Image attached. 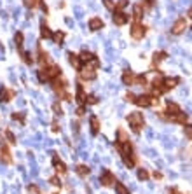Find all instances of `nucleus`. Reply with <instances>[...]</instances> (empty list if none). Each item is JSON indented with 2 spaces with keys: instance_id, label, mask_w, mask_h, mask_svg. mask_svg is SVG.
<instances>
[{
  "instance_id": "nucleus-1",
  "label": "nucleus",
  "mask_w": 192,
  "mask_h": 194,
  "mask_svg": "<svg viewBox=\"0 0 192 194\" xmlns=\"http://www.w3.org/2000/svg\"><path fill=\"white\" fill-rule=\"evenodd\" d=\"M128 123L131 124L133 131L138 133V131L143 128V116H142L140 112H131V114L128 116Z\"/></svg>"
},
{
  "instance_id": "nucleus-2",
  "label": "nucleus",
  "mask_w": 192,
  "mask_h": 194,
  "mask_svg": "<svg viewBox=\"0 0 192 194\" xmlns=\"http://www.w3.org/2000/svg\"><path fill=\"white\" fill-rule=\"evenodd\" d=\"M131 37L135 39V40H142L143 37H145V33H147V28L143 26V25H140V23H135L133 26H131Z\"/></svg>"
},
{
  "instance_id": "nucleus-3",
  "label": "nucleus",
  "mask_w": 192,
  "mask_h": 194,
  "mask_svg": "<svg viewBox=\"0 0 192 194\" xmlns=\"http://www.w3.org/2000/svg\"><path fill=\"white\" fill-rule=\"evenodd\" d=\"M100 182H101V186H105V187L114 186V182H115L114 173H112L110 170H103V172H101V177H100Z\"/></svg>"
},
{
  "instance_id": "nucleus-4",
  "label": "nucleus",
  "mask_w": 192,
  "mask_h": 194,
  "mask_svg": "<svg viewBox=\"0 0 192 194\" xmlns=\"http://www.w3.org/2000/svg\"><path fill=\"white\" fill-rule=\"evenodd\" d=\"M44 74H45L47 81H49V79H58V77L61 75V68L56 67V65H51V67H47V68L44 70Z\"/></svg>"
},
{
  "instance_id": "nucleus-5",
  "label": "nucleus",
  "mask_w": 192,
  "mask_h": 194,
  "mask_svg": "<svg viewBox=\"0 0 192 194\" xmlns=\"http://www.w3.org/2000/svg\"><path fill=\"white\" fill-rule=\"evenodd\" d=\"M152 98H154V96H150V95H142V96H136V98H135V103H136L138 107H150V105H152Z\"/></svg>"
},
{
  "instance_id": "nucleus-6",
  "label": "nucleus",
  "mask_w": 192,
  "mask_h": 194,
  "mask_svg": "<svg viewBox=\"0 0 192 194\" xmlns=\"http://www.w3.org/2000/svg\"><path fill=\"white\" fill-rule=\"evenodd\" d=\"M16 96V93L12 89H7V88H0V103H5V102H10L12 98Z\"/></svg>"
},
{
  "instance_id": "nucleus-7",
  "label": "nucleus",
  "mask_w": 192,
  "mask_h": 194,
  "mask_svg": "<svg viewBox=\"0 0 192 194\" xmlns=\"http://www.w3.org/2000/svg\"><path fill=\"white\" fill-rule=\"evenodd\" d=\"M129 21V18H128V14H124L122 11H117L115 14H114V23L117 25V26H122V25H126Z\"/></svg>"
},
{
  "instance_id": "nucleus-8",
  "label": "nucleus",
  "mask_w": 192,
  "mask_h": 194,
  "mask_svg": "<svg viewBox=\"0 0 192 194\" xmlns=\"http://www.w3.org/2000/svg\"><path fill=\"white\" fill-rule=\"evenodd\" d=\"M185 28H187V21L182 18V19H178L175 25H173V28H171V32L175 33V35H180V33H184L185 32Z\"/></svg>"
},
{
  "instance_id": "nucleus-9",
  "label": "nucleus",
  "mask_w": 192,
  "mask_h": 194,
  "mask_svg": "<svg viewBox=\"0 0 192 194\" xmlns=\"http://www.w3.org/2000/svg\"><path fill=\"white\" fill-rule=\"evenodd\" d=\"M177 84H178V79H177V77H166V79H163V88H164V91L173 89Z\"/></svg>"
},
{
  "instance_id": "nucleus-10",
  "label": "nucleus",
  "mask_w": 192,
  "mask_h": 194,
  "mask_svg": "<svg viewBox=\"0 0 192 194\" xmlns=\"http://www.w3.org/2000/svg\"><path fill=\"white\" fill-rule=\"evenodd\" d=\"M52 165L56 166V172H58V173H61V175L66 173V166H65V163L59 161V158H58L56 154H52Z\"/></svg>"
},
{
  "instance_id": "nucleus-11",
  "label": "nucleus",
  "mask_w": 192,
  "mask_h": 194,
  "mask_svg": "<svg viewBox=\"0 0 192 194\" xmlns=\"http://www.w3.org/2000/svg\"><path fill=\"white\" fill-rule=\"evenodd\" d=\"M89 28H91L93 32H98V30L103 28V21H101L100 18H91V19H89Z\"/></svg>"
},
{
  "instance_id": "nucleus-12",
  "label": "nucleus",
  "mask_w": 192,
  "mask_h": 194,
  "mask_svg": "<svg viewBox=\"0 0 192 194\" xmlns=\"http://www.w3.org/2000/svg\"><path fill=\"white\" fill-rule=\"evenodd\" d=\"M122 82H124L126 86H131V84L135 82V74L129 72V70H126V72L122 74Z\"/></svg>"
},
{
  "instance_id": "nucleus-13",
  "label": "nucleus",
  "mask_w": 192,
  "mask_h": 194,
  "mask_svg": "<svg viewBox=\"0 0 192 194\" xmlns=\"http://www.w3.org/2000/svg\"><path fill=\"white\" fill-rule=\"evenodd\" d=\"M168 112L171 114V116H170V119H171L173 116L180 114V112H182V109H180V105H177V103H173V102H168Z\"/></svg>"
},
{
  "instance_id": "nucleus-14",
  "label": "nucleus",
  "mask_w": 192,
  "mask_h": 194,
  "mask_svg": "<svg viewBox=\"0 0 192 194\" xmlns=\"http://www.w3.org/2000/svg\"><path fill=\"white\" fill-rule=\"evenodd\" d=\"M68 61H70V65H72L73 68L80 70V60H79V56H75L73 53H68Z\"/></svg>"
},
{
  "instance_id": "nucleus-15",
  "label": "nucleus",
  "mask_w": 192,
  "mask_h": 194,
  "mask_svg": "<svg viewBox=\"0 0 192 194\" xmlns=\"http://www.w3.org/2000/svg\"><path fill=\"white\" fill-rule=\"evenodd\" d=\"M86 96H87V95L84 93V88L79 84V86H77V102H79L80 105H82V103H86Z\"/></svg>"
},
{
  "instance_id": "nucleus-16",
  "label": "nucleus",
  "mask_w": 192,
  "mask_h": 194,
  "mask_svg": "<svg viewBox=\"0 0 192 194\" xmlns=\"http://www.w3.org/2000/svg\"><path fill=\"white\" fill-rule=\"evenodd\" d=\"M98 131H100V121H98L96 116H93V117H91V133H93V135H98Z\"/></svg>"
},
{
  "instance_id": "nucleus-17",
  "label": "nucleus",
  "mask_w": 192,
  "mask_h": 194,
  "mask_svg": "<svg viewBox=\"0 0 192 194\" xmlns=\"http://www.w3.org/2000/svg\"><path fill=\"white\" fill-rule=\"evenodd\" d=\"M40 35H42V39H51L52 37V32L49 30V26L45 23H42V26H40Z\"/></svg>"
},
{
  "instance_id": "nucleus-18",
  "label": "nucleus",
  "mask_w": 192,
  "mask_h": 194,
  "mask_svg": "<svg viewBox=\"0 0 192 194\" xmlns=\"http://www.w3.org/2000/svg\"><path fill=\"white\" fill-rule=\"evenodd\" d=\"M142 16H143V7L142 5H135L133 7V18H135V21L142 19Z\"/></svg>"
},
{
  "instance_id": "nucleus-19",
  "label": "nucleus",
  "mask_w": 192,
  "mask_h": 194,
  "mask_svg": "<svg viewBox=\"0 0 192 194\" xmlns=\"http://www.w3.org/2000/svg\"><path fill=\"white\" fill-rule=\"evenodd\" d=\"M0 154H2V161L3 163H12V158H10V154H9V149L7 147H2V151H0Z\"/></svg>"
},
{
  "instance_id": "nucleus-20",
  "label": "nucleus",
  "mask_w": 192,
  "mask_h": 194,
  "mask_svg": "<svg viewBox=\"0 0 192 194\" xmlns=\"http://www.w3.org/2000/svg\"><path fill=\"white\" fill-rule=\"evenodd\" d=\"M114 186H115V193L117 194H129V189H128L124 184H121V182H114Z\"/></svg>"
},
{
  "instance_id": "nucleus-21",
  "label": "nucleus",
  "mask_w": 192,
  "mask_h": 194,
  "mask_svg": "<svg viewBox=\"0 0 192 194\" xmlns=\"http://www.w3.org/2000/svg\"><path fill=\"white\" fill-rule=\"evenodd\" d=\"M93 58H94V54H93V53H87V51H82V53H80V56H79V60H80V61H84V63L91 61Z\"/></svg>"
},
{
  "instance_id": "nucleus-22",
  "label": "nucleus",
  "mask_w": 192,
  "mask_h": 194,
  "mask_svg": "<svg viewBox=\"0 0 192 194\" xmlns=\"http://www.w3.org/2000/svg\"><path fill=\"white\" fill-rule=\"evenodd\" d=\"M164 58H166V53L159 51V53H156V54H154V60H152V63H154V65H157V63H161Z\"/></svg>"
},
{
  "instance_id": "nucleus-23",
  "label": "nucleus",
  "mask_w": 192,
  "mask_h": 194,
  "mask_svg": "<svg viewBox=\"0 0 192 194\" xmlns=\"http://www.w3.org/2000/svg\"><path fill=\"white\" fill-rule=\"evenodd\" d=\"M47 60H49L47 53H44L42 49H38V63H40V65H45V63H47Z\"/></svg>"
},
{
  "instance_id": "nucleus-24",
  "label": "nucleus",
  "mask_w": 192,
  "mask_h": 194,
  "mask_svg": "<svg viewBox=\"0 0 192 194\" xmlns=\"http://www.w3.org/2000/svg\"><path fill=\"white\" fill-rule=\"evenodd\" d=\"M117 142H119V144L128 142V135H126V131H124V130H119V131H117Z\"/></svg>"
},
{
  "instance_id": "nucleus-25",
  "label": "nucleus",
  "mask_w": 192,
  "mask_h": 194,
  "mask_svg": "<svg viewBox=\"0 0 192 194\" xmlns=\"http://www.w3.org/2000/svg\"><path fill=\"white\" fill-rule=\"evenodd\" d=\"M77 173H79L80 177H87V175H89V168L84 166V165H79V166H77Z\"/></svg>"
},
{
  "instance_id": "nucleus-26",
  "label": "nucleus",
  "mask_w": 192,
  "mask_h": 194,
  "mask_svg": "<svg viewBox=\"0 0 192 194\" xmlns=\"http://www.w3.org/2000/svg\"><path fill=\"white\" fill-rule=\"evenodd\" d=\"M52 39H54L56 44H61V42L65 40V33H63V32H56V33H52Z\"/></svg>"
},
{
  "instance_id": "nucleus-27",
  "label": "nucleus",
  "mask_w": 192,
  "mask_h": 194,
  "mask_svg": "<svg viewBox=\"0 0 192 194\" xmlns=\"http://www.w3.org/2000/svg\"><path fill=\"white\" fill-rule=\"evenodd\" d=\"M14 42H16L17 49H21V44H23V33H21V32H17V33L14 35Z\"/></svg>"
},
{
  "instance_id": "nucleus-28",
  "label": "nucleus",
  "mask_w": 192,
  "mask_h": 194,
  "mask_svg": "<svg viewBox=\"0 0 192 194\" xmlns=\"http://www.w3.org/2000/svg\"><path fill=\"white\" fill-rule=\"evenodd\" d=\"M12 119H14V121H19V123H24V112H14V114H12Z\"/></svg>"
},
{
  "instance_id": "nucleus-29",
  "label": "nucleus",
  "mask_w": 192,
  "mask_h": 194,
  "mask_svg": "<svg viewBox=\"0 0 192 194\" xmlns=\"http://www.w3.org/2000/svg\"><path fill=\"white\" fill-rule=\"evenodd\" d=\"M122 161H124V165H126L128 168H133V165H135V159L129 158V156H122Z\"/></svg>"
},
{
  "instance_id": "nucleus-30",
  "label": "nucleus",
  "mask_w": 192,
  "mask_h": 194,
  "mask_svg": "<svg viewBox=\"0 0 192 194\" xmlns=\"http://www.w3.org/2000/svg\"><path fill=\"white\" fill-rule=\"evenodd\" d=\"M128 4H129L128 0H119V2H117V5H115V9H117V11H122V9H126V7H128Z\"/></svg>"
},
{
  "instance_id": "nucleus-31",
  "label": "nucleus",
  "mask_w": 192,
  "mask_h": 194,
  "mask_svg": "<svg viewBox=\"0 0 192 194\" xmlns=\"http://www.w3.org/2000/svg\"><path fill=\"white\" fill-rule=\"evenodd\" d=\"M138 179H140V180H147V179H149V172L143 170V168L138 170Z\"/></svg>"
},
{
  "instance_id": "nucleus-32",
  "label": "nucleus",
  "mask_w": 192,
  "mask_h": 194,
  "mask_svg": "<svg viewBox=\"0 0 192 194\" xmlns=\"http://www.w3.org/2000/svg\"><path fill=\"white\" fill-rule=\"evenodd\" d=\"M86 103H89V105H94V103H98V98H96L94 95H89V96H86Z\"/></svg>"
},
{
  "instance_id": "nucleus-33",
  "label": "nucleus",
  "mask_w": 192,
  "mask_h": 194,
  "mask_svg": "<svg viewBox=\"0 0 192 194\" xmlns=\"http://www.w3.org/2000/svg\"><path fill=\"white\" fill-rule=\"evenodd\" d=\"M5 138H7L10 144H16V137H14V133H12V131H9V130L5 131Z\"/></svg>"
},
{
  "instance_id": "nucleus-34",
  "label": "nucleus",
  "mask_w": 192,
  "mask_h": 194,
  "mask_svg": "<svg viewBox=\"0 0 192 194\" xmlns=\"http://www.w3.org/2000/svg\"><path fill=\"white\" fill-rule=\"evenodd\" d=\"M103 5H105L108 11H114V9H115V4H114V0H103Z\"/></svg>"
},
{
  "instance_id": "nucleus-35",
  "label": "nucleus",
  "mask_w": 192,
  "mask_h": 194,
  "mask_svg": "<svg viewBox=\"0 0 192 194\" xmlns=\"http://www.w3.org/2000/svg\"><path fill=\"white\" fill-rule=\"evenodd\" d=\"M135 81H136L138 84H142V86L147 84V77H145V75H138V77H135Z\"/></svg>"
},
{
  "instance_id": "nucleus-36",
  "label": "nucleus",
  "mask_w": 192,
  "mask_h": 194,
  "mask_svg": "<svg viewBox=\"0 0 192 194\" xmlns=\"http://www.w3.org/2000/svg\"><path fill=\"white\" fill-rule=\"evenodd\" d=\"M52 110L56 112V116H63V109L59 107V103H54V105H52Z\"/></svg>"
},
{
  "instance_id": "nucleus-37",
  "label": "nucleus",
  "mask_w": 192,
  "mask_h": 194,
  "mask_svg": "<svg viewBox=\"0 0 192 194\" xmlns=\"http://www.w3.org/2000/svg\"><path fill=\"white\" fill-rule=\"evenodd\" d=\"M37 75H38V81H40V82H45V81H47V77H45V74H44V70H38V72H37Z\"/></svg>"
},
{
  "instance_id": "nucleus-38",
  "label": "nucleus",
  "mask_w": 192,
  "mask_h": 194,
  "mask_svg": "<svg viewBox=\"0 0 192 194\" xmlns=\"http://www.w3.org/2000/svg\"><path fill=\"white\" fill-rule=\"evenodd\" d=\"M23 58H24V61H26V63H33V58H31V54H30V53H23Z\"/></svg>"
},
{
  "instance_id": "nucleus-39",
  "label": "nucleus",
  "mask_w": 192,
  "mask_h": 194,
  "mask_svg": "<svg viewBox=\"0 0 192 194\" xmlns=\"http://www.w3.org/2000/svg\"><path fill=\"white\" fill-rule=\"evenodd\" d=\"M51 184H52V186H56V187H59V186H61V182H59V179H58V177H52V179H51Z\"/></svg>"
},
{
  "instance_id": "nucleus-40",
  "label": "nucleus",
  "mask_w": 192,
  "mask_h": 194,
  "mask_svg": "<svg viewBox=\"0 0 192 194\" xmlns=\"http://www.w3.org/2000/svg\"><path fill=\"white\" fill-rule=\"evenodd\" d=\"M135 98H136V96H135L133 93H128V95H126V100H128V102H131V103H135Z\"/></svg>"
},
{
  "instance_id": "nucleus-41",
  "label": "nucleus",
  "mask_w": 192,
  "mask_h": 194,
  "mask_svg": "<svg viewBox=\"0 0 192 194\" xmlns=\"http://www.w3.org/2000/svg\"><path fill=\"white\" fill-rule=\"evenodd\" d=\"M28 191H30L31 194H38V187H37V186H30Z\"/></svg>"
},
{
  "instance_id": "nucleus-42",
  "label": "nucleus",
  "mask_w": 192,
  "mask_h": 194,
  "mask_svg": "<svg viewBox=\"0 0 192 194\" xmlns=\"http://www.w3.org/2000/svg\"><path fill=\"white\" fill-rule=\"evenodd\" d=\"M37 4H38V5H40V9H42V11H44V12H47V5H45V4H44V0H38V2H37Z\"/></svg>"
},
{
  "instance_id": "nucleus-43",
  "label": "nucleus",
  "mask_w": 192,
  "mask_h": 194,
  "mask_svg": "<svg viewBox=\"0 0 192 194\" xmlns=\"http://www.w3.org/2000/svg\"><path fill=\"white\" fill-rule=\"evenodd\" d=\"M185 133H187V138L191 140V135H192V131H191V126H189V124L185 126Z\"/></svg>"
},
{
  "instance_id": "nucleus-44",
  "label": "nucleus",
  "mask_w": 192,
  "mask_h": 194,
  "mask_svg": "<svg viewBox=\"0 0 192 194\" xmlns=\"http://www.w3.org/2000/svg\"><path fill=\"white\" fill-rule=\"evenodd\" d=\"M84 114H86V110H84L82 107H80V109H77V116H79V117H82Z\"/></svg>"
},
{
  "instance_id": "nucleus-45",
  "label": "nucleus",
  "mask_w": 192,
  "mask_h": 194,
  "mask_svg": "<svg viewBox=\"0 0 192 194\" xmlns=\"http://www.w3.org/2000/svg\"><path fill=\"white\" fill-rule=\"evenodd\" d=\"M170 193H171V194H182L178 189H170Z\"/></svg>"
},
{
  "instance_id": "nucleus-46",
  "label": "nucleus",
  "mask_w": 192,
  "mask_h": 194,
  "mask_svg": "<svg viewBox=\"0 0 192 194\" xmlns=\"http://www.w3.org/2000/svg\"><path fill=\"white\" fill-rule=\"evenodd\" d=\"M52 131H59V128H58V124H56V123L52 124Z\"/></svg>"
},
{
  "instance_id": "nucleus-47",
  "label": "nucleus",
  "mask_w": 192,
  "mask_h": 194,
  "mask_svg": "<svg viewBox=\"0 0 192 194\" xmlns=\"http://www.w3.org/2000/svg\"><path fill=\"white\" fill-rule=\"evenodd\" d=\"M154 177H156V179H163V175H161L159 172H156V173H154Z\"/></svg>"
}]
</instances>
